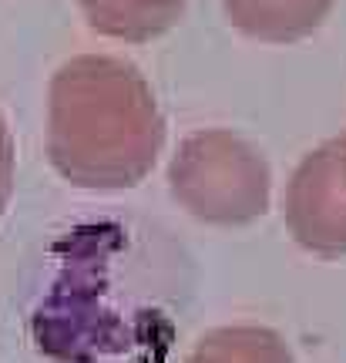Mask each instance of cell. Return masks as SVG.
<instances>
[{
  "mask_svg": "<svg viewBox=\"0 0 346 363\" xmlns=\"http://www.w3.org/2000/svg\"><path fill=\"white\" fill-rule=\"evenodd\" d=\"M165 115L148 78L118 54H77L48 84V162L84 192H125L152 175Z\"/></svg>",
  "mask_w": 346,
  "mask_h": 363,
  "instance_id": "6da1fadb",
  "label": "cell"
},
{
  "mask_svg": "<svg viewBox=\"0 0 346 363\" xmlns=\"http://www.w3.org/2000/svg\"><path fill=\"white\" fill-rule=\"evenodd\" d=\"M168 192L192 219L242 229L272 206V169L262 148L232 128H202L172 155Z\"/></svg>",
  "mask_w": 346,
  "mask_h": 363,
  "instance_id": "7a4b0ae2",
  "label": "cell"
},
{
  "mask_svg": "<svg viewBox=\"0 0 346 363\" xmlns=\"http://www.w3.org/2000/svg\"><path fill=\"white\" fill-rule=\"evenodd\" d=\"M293 242L316 259H346V165L340 138L299 158L282 195Z\"/></svg>",
  "mask_w": 346,
  "mask_h": 363,
  "instance_id": "3957f363",
  "label": "cell"
},
{
  "mask_svg": "<svg viewBox=\"0 0 346 363\" xmlns=\"http://www.w3.org/2000/svg\"><path fill=\"white\" fill-rule=\"evenodd\" d=\"M222 13L242 38L259 44H296L313 38L336 0H218Z\"/></svg>",
  "mask_w": 346,
  "mask_h": 363,
  "instance_id": "277c9868",
  "label": "cell"
},
{
  "mask_svg": "<svg viewBox=\"0 0 346 363\" xmlns=\"http://www.w3.org/2000/svg\"><path fill=\"white\" fill-rule=\"evenodd\" d=\"M192 0H77L94 34L121 44H148L168 34Z\"/></svg>",
  "mask_w": 346,
  "mask_h": 363,
  "instance_id": "5b68a950",
  "label": "cell"
},
{
  "mask_svg": "<svg viewBox=\"0 0 346 363\" xmlns=\"http://www.w3.org/2000/svg\"><path fill=\"white\" fill-rule=\"evenodd\" d=\"M185 363H296L282 333L259 323L216 326L195 343Z\"/></svg>",
  "mask_w": 346,
  "mask_h": 363,
  "instance_id": "8992f818",
  "label": "cell"
},
{
  "mask_svg": "<svg viewBox=\"0 0 346 363\" xmlns=\"http://www.w3.org/2000/svg\"><path fill=\"white\" fill-rule=\"evenodd\" d=\"M13 179H17V148H13V135L7 128V121L0 115V216L11 206Z\"/></svg>",
  "mask_w": 346,
  "mask_h": 363,
  "instance_id": "52a82bcc",
  "label": "cell"
},
{
  "mask_svg": "<svg viewBox=\"0 0 346 363\" xmlns=\"http://www.w3.org/2000/svg\"><path fill=\"white\" fill-rule=\"evenodd\" d=\"M340 152H343V165H346V131L340 135Z\"/></svg>",
  "mask_w": 346,
  "mask_h": 363,
  "instance_id": "ba28073f",
  "label": "cell"
}]
</instances>
